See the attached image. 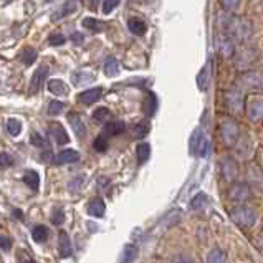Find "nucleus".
Masks as SVG:
<instances>
[{
    "label": "nucleus",
    "mask_w": 263,
    "mask_h": 263,
    "mask_svg": "<svg viewBox=\"0 0 263 263\" xmlns=\"http://www.w3.org/2000/svg\"><path fill=\"white\" fill-rule=\"evenodd\" d=\"M171 263H195V260H194V257L189 254H177L171 260Z\"/></svg>",
    "instance_id": "42"
},
{
    "label": "nucleus",
    "mask_w": 263,
    "mask_h": 263,
    "mask_svg": "<svg viewBox=\"0 0 263 263\" xmlns=\"http://www.w3.org/2000/svg\"><path fill=\"white\" fill-rule=\"evenodd\" d=\"M230 219L232 222L242 230H249L257 224V212L255 209L249 207V205H235L230 210Z\"/></svg>",
    "instance_id": "3"
},
{
    "label": "nucleus",
    "mask_w": 263,
    "mask_h": 263,
    "mask_svg": "<svg viewBox=\"0 0 263 263\" xmlns=\"http://www.w3.org/2000/svg\"><path fill=\"white\" fill-rule=\"evenodd\" d=\"M207 263H227V254L219 247H215V249L209 252Z\"/></svg>",
    "instance_id": "25"
},
{
    "label": "nucleus",
    "mask_w": 263,
    "mask_h": 263,
    "mask_svg": "<svg viewBox=\"0 0 263 263\" xmlns=\"http://www.w3.org/2000/svg\"><path fill=\"white\" fill-rule=\"evenodd\" d=\"M68 121H70L71 128H73L76 136H78L80 139H83L86 134V125H85V121H83V118H81L80 113H75V111L68 113Z\"/></svg>",
    "instance_id": "12"
},
{
    "label": "nucleus",
    "mask_w": 263,
    "mask_h": 263,
    "mask_svg": "<svg viewBox=\"0 0 263 263\" xmlns=\"http://www.w3.org/2000/svg\"><path fill=\"white\" fill-rule=\"evenodd\" d=\"M235 55H237V68H240V70H247L249 66H252L257 60H259V53L252 48H244V50H240L239 53L235 51Z\"/></svg>",
    "instance_id": "9"
},
{
    "label": "nucleus",
    "mask_w": 263,
    "mask_h": 263,
    "mask_svg": "<svg viewBox=\"0 0 263 263\" xmlns=\"http://www.w3.org/2000/svg\"><path fill=\"white\" fill-rule=\"evenodd\" d=\"M48 90L53 93V95H58V96H66L70 93V88L66 86L65 81H61V80H50Z\"/></svg>",
    "instance_id": "21"
},
{
    "label": "nucleus",
    "mask_w": 263,
    "mask_h": 263,
    "mask_svg": "<svg viewBox=\"0 0 263 263\" xmlns=\"http://www.w3.org/2000/svg\"><path fill=\"white\" fill-rule=\"evenodd\" d=\"M65 220V215H63V212H61L60 209H56L55 212H53V215H51V224H55V225H61V222Z\"/></svg>",
    "instance_id": "48"
},
{
    "label": "nucleus",
    "mask_w": 263,
    "mask_h": 263,
    "mask_svg": "<svg viewBox=\"0 0 263 263\" xmlns=\"http://www.w3.org/2000/svg\"><path fill=\"white\" fill-rule=\"evenodd\" d=\"M156 106H157V101H156V96L152 93H146L144 96V101H142V111L146 116H152L156 113Z\"/></svg>",
    "instance_id": "22"
},
{
    "label": "nucleus",
    "mask_w": 263,
    "mask_h": 263,
    "mask_svg": "<svg viewBox=\"0 0 263 263\" xmlns=\"http://www.w3.org/2000/svg\"><path fill=\"white\" fill-rule=\"evenodd\" d=\"M204 139V134L200 130H195L192 137H190V151H192V154H197V149L200 146V142H202Z\"/></svg>",
    "instance_id": "32"
},
{
    "label": "nucleus",
    "mask_w": 263,
    "mask_h": 263,
    "mask_svg": "<svg viewBox=\"0 0 263 263\" xmlns=\"http://www.w3.org/2000/svg\"><path fill=\"white\" fill-rule=\"evenodd\" d=\"M136 156H137V162L139 164H144L151 156V146H149L147 142H141L137 144L136 147Z\"/></svg>",
    "instance_id": "27"
},
{
    "label": "nucleus",
    "mask_w": 263,
    "mask_h": 263,
    "mask_svg": "<svg viewBox=\"0 0 263 263\" xmlns=\"http://www.w3.org/2000/svg\"><path fill=\"white\" fill-rule=\"evenodd\" d=\"M58 252H60V257L61 259H70L71 254H73V249H71V242H70V237L66 232L61 230L58 234Z\"/></svg>",
    "instance_id": "13"
},
{
    "label": "nucleus",
    "mask_w": 263,
    "mask_h": 263,
    "mask_svg": "<svg viewBox=\"0 0 263 263\" xmlns=\"http://www.w3.org/2000/svg\"><path fill=\"white\" fill-rule=\"evenodd\" d=\"M222 7L225 10H230V12H235V10H239L242 0H220Z\"/></svg>",
    "instance_id": "40"
},
{
    "label": "nucleus",
    "mask_w": 263,
    "mask_h": 263,
    "mask_svg": "<svg viewBox=\"0 0 263 263\" xmlns=\"http://www.w3.org/2000/svg\"><path fill=\"white\" fill-rule=\"evenodd\" d=\"M126 130L125 123L123 121H118V120H113V121H108L105 123V128H103V136L110 137V136H120V134Z\"/></svg>",
    "instance_id": "15"
},
{
    "label": "nucleus",
    "mask_w": 263,
    "mask_h": 263,
    "mask_svg": "<svg viewBox=\"0 0 263 263\" xmlns=\"http://www.w3.org/2000/svg\"><path fill=\"white\" fill-rule=\"evenodd\" d=\"M239 85L245 90H262L263 88V71L260 70H247L239 76Z\"/></svg>",
    "instance_id": "7"
},
{
    "label": "nucleus",
    "mask_w": 263,
    "mask_h": 263,
    "mask_svg": "<svg viewBox=\"0 0 263 263\" xmlns=\"http://www.w3.org/2000/svg\"><path fill=\"white\" fill-rule=\"evenodd\" d=\"M262 171H263V156H262Z\"/></svg>",
    "instance_id": "52"
},
{
    "label": "nucleus",
    "mask_w": 263,
    "mask_h": 263,
    "mask_svg": "<svg viewBox=\"0 0 263 263\" xmlns=\"http://www.w3.org/2000/svg\"><path fill=\"white\" fill-rule=\"evenodd\" d=\"M63 108H65V103H61V101H51V103H48V115L50 116L60 115V113L63 111Z\"/></svg>",
    "instance_id": "39"
},
{
    "label": "nucleus",
    "mask_w": 263,
    "mask_h": 263,
    "mask_svg": "<svg viewBox=\"0 0 263 263\" xmlns=\"http://www.w3.org/2000/svg\"><path fill=\"white\" fill-rule=\"evenodd\" d=\"M93 118L100 123H108L110 121V118H111V113H110L108 108H98V110L93 113Z\"/></svg>",
    "instance_id": "35"
},
{
    "label": "nucleus",
    "mask_w": 263,
    "mask_h": 263,
    "mask_svg": "<svg viewBox=\"0 0 263 263\" xmlns=\"http://www.w3.org/2000/svg\"><path fill=\"white\" fill-rule=\"evenodd\" d=\"M12 164H13L12 156H8L7 152H0V167L5 169V167H10Z\"/></svg>",
    "instance_id": "45"
},
{
    "label": "nucleus",
    "mask_w": 263,
    "mask_h": 263,
    "mask_svg": "<svg viewBox=\"0 0 263 263\" xmlns=\"http://www.w3.org/2000/svg\"><path fill=\"white\" fill-rule=\"evenodd\" d=\"M32 239L37 242V244H42L46 239H48V229L45 225H37L32 232Z\"/></svg>",
    "instance_id": "30"
},
{
    "label": "nucleus",
    "mask_w": 263,
    "mask_h": 263,
    "mask_svg": "<svg viewBox=\"0 0 263 263\" xmlns=\"http://www.w3.org/2000/svg\"><path fill=\"white\" fill-rule=\"evenodd\" d=\"M137 247L134 244H128L123 250V257H121V262L120 263H134V260L137 259Z\"/></svg>",
    "instance_id": "24"
},
{
    "label": "nucleus",
    "mask_w": 263,
    "mask_h": 263,
    "mask_svg": "<svg viewBox=\"0 0 263 263\" xmlns=\"http://www.w3.org/2000/svg\"><path fill=\"white\" fill-rule=\"evenodd\" d=\"M220 139L225 147H235L240 141V128L234 118H222L219 123Z\"/></svg>",
    "instance_id": "2"
},
{
    "label": "nucleus",
    "mask_w": 263,
    "mask_h": 263,
    "mask_svg": "<svg viewBox=\"0 0 263 263\" xmlns=\"http://www.w3.org/2000/svg\"><path fill=\"white\" fill-rule=\"evenodd\" d=\"M30 142L33 144L35 147H40V149H48V142H46V139L40 136L38 132H33L32 136H30Z\"/></svg>",
    "instance_id": "36"
},
{
    "label": "nucleus",
    "mask_w": 263,
    "mask_h": 263,
    "mask_svg": "<svg viewBox=\"0 0 263 263\" xmlns=\"http://www.w3.org/2000/svg\"><path fill=\"white\" fill-rule=\"evenodd\" d=\"M209 152H210V142L204 137L202 142H200L199 149H197V156H200V157H207Z\"/></svg>",
    "instance_id": "43"
},
{
    "label": "nucleus",
    "mask_w": 263,
    "mask_h": 263,
    "mask_svg": "<svg viewBox=\"0 0 263 263\" xmlns=\"http://www.w3.org/2000/svg\"><path fill=\"white\" fill-rule=\"evenodd\" d=\"M93 147H95L98 152H105L108 149V137L103 136V134L101 136H98L95 139V142H93Z\"/></svg>",
    "instance_id": "38"
},
{
    "label": "nucleus",
    "mask_w": 263,
    "mask_h": 263,
    "mask_svg": "<svg viewBox=\"0 0 263 263\" xmlns=\"http://www.w3.org/2000/svg\"><path fill=\"white\" fill-rule=\"evenodd\" d=\"M101 0H88V3H90V8L91 10H96L98 8V3H100Z\"/></svg>",
    "instance_id": "51"
},
{
    "label": "nucleus",
    "mask_w": 263,
    "mask_h": 263,
    "mask_svg": "<svg viewBox=\"0 0 263 263\" xmlns=\"http://www.w3.org/2000/svg\"><path fill=\"white\" fill-rule=\"evenodd\" d=\"M48 71L50 68L46 65H40L38 68L35 70V73L32 76V83H30V93H32V95L40 91V88L45 83V80L48 78Z\"/></svg>",
    "instance_id": "10"
},
{
    "label": "nucleus",
    "mask_w": 263,
    "mask_h": 263,
    "mask_svg": "<svg viewBox=\"0 0 263 263\" xmlns=\"http://www.w3.org/2000/svg\"><path fill=\"white\" fill-rule=\"evenodd\" d=\"M118 3H120V0H105L103 2V12L111 13L115 10V7H118Z\"/></svg>",
    "instance_id": "46"
},
{
    "label": "nucleus",
    "mask_w": 263,
    "mask_h": 263,
    "mask_svg": "<svg viewBox=\"0 0 263 263\" xmlns=\"http://www.w3.org/2000/svg\"><path fill=\"white\" fill-rule=\"evenodd\" d=\"M7 130L10 136H18L20 131H22V123L18 120H15V118H10L7 121Z\"/></svg>",
    "instance_id": "33"
},
{
    "label": "nucleus",
    "mask_w": 263,
    "mask_h": 263,
    "mask_svg": "<svg viewBox=\"0 0 263 263\" xmlns=\"http://www.w3.org/2000/svg\"><path fill=\"white\" fill-rule=\"evenodd\" d=\"M17 262H18V263H35V260H33L32 257H30L25 250H18V254H17Z\"/></svg>",
    "instance_id": "47"
},
{
    "label": "nucleus",
    "mask_w": 263,
    "mask_h": 263,
    "mask_svg": "<svg viewBox=\"0 0 263 263\" xmlns=\"http://www.w3.org/2000/svg\"><path fill=\"white\" fill-rule=\"evenodd\" d=\"M83 27L88 28V30H91V32H101V30L105 28V23L100 22V20H96V18L88 17V18L83 20Z\"/></svg>",
    "instance_id": "31"
},
{
    "label": "nucleus",
    "mask_w": 263,
    "mask_h": 263,
    "mask_svg": "<svg viewBox=\"0 0 263 263\" xmlns=\"http://www.w3.org/2000/svg\"><path fill=\"white\" fill-rule=\"evenodd\" d=\"M149 132V126L147 125H136L132 128V134L136 137H144Z\"/></svg>",
    "instance_id": "44"
},
{
    "label": "nucleus",
    "mask_w": 263,
    "mask_h": 263,
    "mask_svg": "<svg viewBox=\"0 0 263 263\" xmlns=\"http://www.w3.org/2000/svg\"><path fill=\"white\" fill-rule=\"evenodd\" d=\"M205 204H207V195H205V194H197L192 199V202H190V209L199 210V209H202Z\"/></svg>",
    "instance_id": "37"
},
{
    "label": "nucleus",
    "mask_w": 263,
    "mask_h": 263,
    "mask_svg": "<svg viewBox=\"0 0 263 263\" xmlns=\"http://www.w3.org/2000/svg\"><path fill=\"white\" fill-rule=\"evenodd\" d=\"M76 8H78V0H66L63 3V7H60L53 15H51V22H60V20H63L65 17H68V15L76 12Z\"/></svg>",
    "instance_id": "11"
},
{
    "label": "nucleus",
    "mask_w": 263,
    "mask_h": 263,
    "mask_svg": "<svg viewBox=\"0 0 263 263\" xmlns=\"http://www.w3.org/2000/svg\"><path fill=\"white\" fill-rule=\"evenodd\" d=\"M227 197L235 205H245L252 199V189L247 182H237L235 180L227 190Z\"/></svg>",
    "instance_id": "5"
},
{
    "label": "nucleus",
    "mask_w": 263,
    "mask_h": 263,
    "mask_svg": "<svg viewBox=\"0 0 263 263\" xmlns=\"http://www.w3.org/2000/svg\"><path fill=\"white\" fill-rule=\"evenodd\" d=\"M245 115L250 123L262 125L263 123V96L250 95L245 98Z\"/></svg>",
    "instance_id": "4"
},
{
    "label": "nucleus",
    "mask_w": 263,
    "mask_h": 263,
    "mask_svg": "<svg viewBox=\"0 0 263 263\" xmlns=\"http://www.w3.org/2000/svg\"><path fill=\"white\" fill-rule=\"evenodd\" d=\"M210 76H212V73H210V61H209L197 75V86L200 91H207L209 83H210Z\"/></svg>",
    "instance_id": "19"
},
{
    "label": "nucleus",
    "mask_w": 263,
    "mask_h": 263,
    "mask_svg": "<svg viewBox=\"0 0 263 263\" xmlns=\"http://www.w3.org/2000/svg\"><path fill=\"white\" fill-rule=\"evenodd\" d=\"M219 51H220V55L224 56V58H232V56H235V43L232 42L229 37L220 38Z\"/></svg>",
    "instance_id": "18"
},
{
    "label": "nucleus",
    "mask_w": 263,
    "mask_h": 263,
    "mask_svg": "<svg viewBox=\"0 0 263 263\" xmlns=\"http://www.w3.org/2000/svg\"><path fill=\"white\" fill-rule=\"evenodd\" d=\"M220 172H222V177H224L227 182H235L237 177H239V172H240V167H239V162L235 161L234 157H224L220 161Z\"/></svg>",
    "instance_id": "8"
},
{
    "label": "nucleus",
    "mask_w": 263,
    "mask_h": 263,
    "mask_svg": "<svg viewBox=\"0 0 263 263\" xmlns=\"http://www.w3.org/2000/svg\"><path fill=\"white\" fill-rule=\"evenodd\" d=\"M35 60H37V50H35V48H25L22 51V61H23V65L30 66Z\"/></svg>",
    "instance_id": "34"
},
{
    "label": "nucleus",
    "mask_w": 263,
    "mask_h": 263,
    "mask_svg": "<svg viewBox=\"0 0 263 263\" xmlns=\"http://www.w3.org/2000/svg\"><path fill=\"white\" fill-rule=\"evenodd\" d=\"M95 80V73L93 71H88V70H81L78 73H73V83L78 86V85H83L86 81H93Z\"/></svg>",
    "instance_id": "28"
},
{
    "label": "nucleus",
    "mask_w": 263,
    "mask_h": 263,
    "mask_svg": "<svg viewBox=\"0 0 263 263\" xmlns=\"http://www.w3.org/2000/svg\"><path fill=\"white\" fill-rule=\"evenodd\" d=\"M120 73V65H118V60L115 56H110V58H106L105 61V75L113 78V76H116Z\"/></svg>",
    "instance_id": "26"
},
{
    "label": "nucleus",
    "mask_w": 263,
    "mask_h": 263,
    "mask_svg": "<svg viewBox=\"0 0 263 263\" xmlns=\"http://www.w3.org/2000/svg\"><path fill=\"white\" fill-rule=\"evenodd\" d=\"M23 182L27 184L30 189L37 190L38 185H40V175H38V172L27 171V172H25V175H23Z\"/></svg>",
    "instance_id": "29"
},
{
    "label": "nucleus",
    "mask_w": 263,
    "mask_h": 263,
    "mask_svg": "<svg viewBox=\"0 0 263 263\" xmlns=\"http://www.w3.org/2000/svg\"><path fill=\"white\" fill-rule=\"evenodd\" d=\"M80 159V152L73 151V149H65V151L58 152L55 156V164H71V162H76Z\"/></svg>",
    "instance_id": "16"
},
{
    "label": "nucleus",
    "mask_w": 263,
    "mask_h": 263,
    "mask_svg": "<svg viewBox=\"0 0 263 263\" xmlns=\"http://www.w3.org/2000/svg\"><path fill=\"white\" fill-rule=\"evenodd\" d=\"M0 249H2V250H10V249H12V242H10L8 237L0 235Z\"/></svg>",
    "instance_id": "49"
},
{
    "label": "nucleus",
    "mask_w": 263,
    "mask_h": 263,
    "mask_svg": "<svg viewBox=\"0 0 263 263\" xmlns=\"http://www.w3.org/2000/svg\"><path fill=\"white\" fill-rule=\"evenodd\" d=\"M224 101L232 116H240L242 113L245 111V96H244V93L240 90H237V88L225 91Z\"/></svg>",
    "instance_id": "6"
},
{
    "label": "nucleus",
    "mask_w": 263,
    "mask_h": 263,
    "mask_svg": "<svg viewBox=\"0 0 263 263\" xmlns=\"http://www.w3.org/2000/svg\"><path fill=\"white\" fill-rule=\"evenodd\" d=\"M106 210V205L101 199H93L90 204H88V214L91 217H103Z\"/></svg>",
    "instance_id": "20"
},
{
    "label": "nucleus",
    "mask_w": 263,
    "mask_h": 263,
    "mask_svg": "<svg viewBox=\"0 0 263 263\" xmlns=\"http://www.w3.org/2000/svg\"><path fill=\"white\" fill-rule=\"evenodd\" d=\"M46 2H51V0H46Z\"/></svg>",
    "instance_id": "53"
},
{
    "label": "nucleus",
    "mask_w": 263,
    "mask_h": 263,
    "mask_svg": "<svg viewBox=\"0 0 263 263\" xmlns=\"http://www.w3.org/2000/svg\"><path fill=\"white\" fill-rule=\"evenodd\" d=\"M48 42H50L51 46H60V45H63L66 42V38H65L63 33H51Z\"/></svg>",
    "instance_id": "41"
},
{
    "label": "nucleus",
    "mask_w": 263,
    "mask_h": 263,
    "mask_svg": "<svg viewBox=\"0 0 263 263\" xmlns=\"http://www.w3.org/2000/svg\"><path fill=\"white\" fill-rule=\"evenodd\" d=\"M227 33H229V38L234 43H245V42H249L250 37L254 35V23H252L249 18L235 17V18L229 20Z\"/></svg>",
    "instance_id": "1"
},
{
    "label": "nucleus",
    "mask_w": 263,
    "mask_h": 263,
    "mask_svg": "<svg viewBox=\"0 0 263 263\" xmlns=\"http://www.w3.org/2000/svg\"><path fill=\"white\" fill-rule=\"evenodd\" d=\"M48 131L50 134L53 136V139L56 141V144H66L70 141V137H68V134H66L65 131V128L60 125V123H50V126H48Z\"/></svg>",
    "instance_id": "14"
},
{
    "label": "nucleus",
    "mask_w": 263,
    "mask_h": 263,
    "mask_svg": "<svg viewBox=\"0 0 263 263\" xmlns=\"http://www.w3.org/2000/svg\"><path fill=\"white\" fill-rule=\"evenodd\" d=\"M128 28H130L131 33L137 35V37H141V35L146 33L147 25L144 23L141 18H130V20H128Z\"/></svg>",
    "instance_id": "23"
},
{
    "label": "nucleus",
    "mask_w": 263,
    "mask_h": 263,
    "mask_svg": "<svg viewBox=\"0 0 263 263\" xmlns=\"http://www.w3.org/2000/svg\"><path fill=\"white\" fill-rule=\"evenodd\" d=\"M101 95H103V88H91V90H86L81 93L78 96V100L83 103V105H93V103H96L100 100Z\"/></svg>",
    "instance_id": "17"
},
{
    "label": "nucleus",
    "mask_w": 263,
    "mask_h": 263,
    "mask_svg": "<svg viewBox=\"0 0 263 263\" xmlns=\"http://www.w3.org/2000/svg\"><path fill=\"white\" fill-rule=\"evenodd\" d=\"M70 38H71V42H73L75 45H83V42H85V40H83V35L78 33V32H75Z\"/></svg>",
    "instance_id": "50"
}]
</instances>
